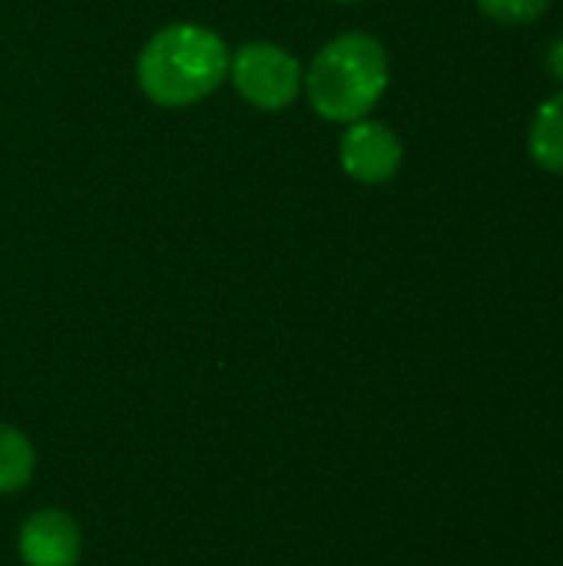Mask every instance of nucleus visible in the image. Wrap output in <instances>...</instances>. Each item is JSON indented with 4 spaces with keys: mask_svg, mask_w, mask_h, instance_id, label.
<instances>
[{
    "mask_svg": "<svg viewBox=\"0 0 563 566\" xmlns=\"http://www.w3.org/2000/svg\"><path fill=\"white\" fill-rule=\"evenodd\" d=\"M17 554L23 566H80L83 531L66 511L43 507L20 524Z\"/></svg>",
    "mask_w": 563,
    "mask_h": 566,
    "instance_id": "nucleus-5",
    "label": "nucleus"
},
{
    "mask_svg": "<svg viewBox=\"0 0 563 566\" xmlns=\"http://www.w3.org/2000/svg\"><path fill=\"white\" fill-rule=\"evenodd\" d=\"M405 163V143L382 119H355L338 139V166L362 186H385Z\"/></svg>",
    "mask_w": 563,
    "mask_h": 566,
    "instance_id": "nucleus-4",
    "label": "nucleus"
},
{
    "mask_svg": "<svg viewBox=\"0 0 563 566\" xmlns=\"http://www.w3.org/2000/svg\"><path fill=\"white\" fill-rule=\"evenodd\" d=\"M229 80L249 106L262 113H282L299 99L305 73L295 53H289L282 43L249 40L232 53Z\"/></svg>",
    "mask_w": 563,
    "mask_h": 566,
    "instance_id": "nucleus-3",
    "label": "nucleus"
},
{
    "mask_svg": "<svg viewBox=\"0 0 563 566\" xmlns=\"http://www.w3.org/2000/svg\"><path fill=\"white\" fill-rule=\"evenodd\" d=\"M392 83V60L378 36L348 30L332 36L305 70V93L312 109L329 123L365 119Z\"/></svg>",
    "mask_w": 563,
    "mask_h": 566,
    "instance_id": "nucleus-2",
    "label": "nucleus"
},
{
    "mask_svg": "<svg viewBox=\"0 0 563 566\" xmlns=\"http://www.w3.org/2000/svg\"><path fill=\"white\" fill-rule=\"evenodd\" d=\"M335 3H362V0H335Z\"/></svg>",
    "mask_w": 563,
    "mask_h": 566,
    "instance_id": "nucleus-10",
    "label": "nucleus"
},
{
    "mask_svg": "<svg viewBox=\"0 0 563 566\" xmlns=\"http://www.w3.org/2000/svg\"><path fill=\"white\" fill-rule=\"evenodd\" d=\"M528 153L544 172L563 176V90L538 106L528 129Z\"/></svg>",
    "mask_w": 563,
    "mask_h": 566,
    "instance_id": "nucleus-6",
    "label": "nucleus"
},
{
    "mask_svg": "<svg viewBox=\"0 0 563 566\" xmlns=\"http://www.w3.org/2000/svg\"><path fill=\"white\" fill-rule=\"evenodd\" d=\"M37 474V448L33 441L13 428L0 421V497L20 494Z\"/></svg>",
    "mask_w": 563,
    "mask_h": 566,
    "instance_id": "nucleus-7",
    "label": "nucleus"
},
{
    "mask_svg": "<svg viewBox=\"0 0 563 566\" xmlns=\"http://www.w3.org/2000/svg\"><path fill=\"white\" fill-rule=\"evenodd\" d=\"M548 70H551V76L563 86V33L554 36V43L548 46Z\"/></svg>",
    "mask_w": 563,
    "mask_h": 566,
    "instance_id": "nucleus-9",
    "label": "nucleus"
},
{
    "mask_svg": "<svg viewBox=\"0 0 563 566\" xmlns=\"http://www.w3.org/2000/svg\"><path fill=\"white\" fill-rule=\"evenodd\" d=\"M478 10L501 23V27H528V23H538L548 10H551V0H475Z\"/></svg>",
    "mask_w": 563,
    "mask_h": 566,
    "instance_id": "nucleus-8",
    "label": "nucleus"
},
{
    "mask_svg": "<svg viewBox=\"0 0 563 566\" xmlns=\"http://www.w3.org/2000/svg\"><path fill=\"white\" fill-rule=\"evenodd\" d=\"M232 50L202 23H169L156 30L136 56L143 96L166 109H186L212 96L229 80Z\"/></svg>",
    "mask_w": 563,
    "mask_h": 566,
    "instance_id": "nucleus-1",
    "label": "nucleus"
}]
</instances>
